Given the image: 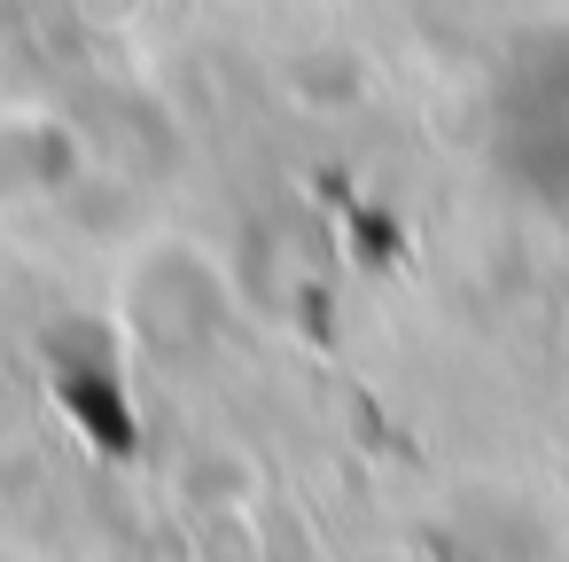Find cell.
Returning <instances> with one entry per match:
<instances>
[{"instance_id":"cell-1","label":"cell","mask_w":569,"mask_h":562,"mask_svg":"<svg viewBox=\"0 0 569 562\" xmlns=\"http://www.w3.org/2000/svg\"><path fill=\"white\" fill-rule=\"evenodd\" d=\"M491 165L522 204L569 211V32L515 40L483 102Z\"/></svg>"}]
</instances>
